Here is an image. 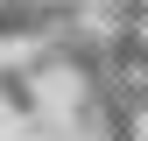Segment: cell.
I'll return each mask as SVG.
<instances>
[{
	"mask_svg": "<svg viewBox=\"0 0 148 141\" xmlns=\"http://www.w3.org/2000/svg\"><path fill=\"white\" fill-rule=\"evenodd\" d=\"M0 113H14V120H42V70L28 64H0Z\"/></svg>",
	"mask_w": 148,
	"mask_h": 141,
	"instance_id": "cell-1",
	"label": "cell"
}]
</instances>
